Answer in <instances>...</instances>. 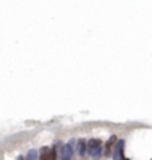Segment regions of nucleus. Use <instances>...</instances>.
I'll return each mask as SVG.
<instances>
[{
  "instance_id": "3",
  "label": "nucleus",
  "mask_w": 152,
  "mask_h": 160,
  "mask_svg": "<svg viewBox=\"0 0 152 160\" xmlns=\"http://www.w3.org/2000/svg\"><path fill=\"white\" fill-rule=\"evenodd\" d=\"M115 142H117V137H111V139L107 141V144H106V148H105V156L107 157V156H111V148L115 145Z\"/></svg>"
},
{
  "instance_id": "2",
  "label": "nucleus",
  "mask_w": 152,
  "mask_h": 160,
  "mask_svg": "<svg viewBox=\"0 0 152 160\" xmlns=\"http://www.w3.org/2000/svg\"><path fill=\"white\" fill-rule=\"evenodd\" d=\"M41 160H52V150L43 147L41 150Z\"/></svg>"
},
{
  "instance_id": "1",
  "label": "nucleus",
  "mask_w": 152,
  "mask_h": 160,
  "mask_svg": "<svg viewBox=\"0 0 152 160\" xmlns=\"http://www.w3.org/2000/svg\"><path fill=\"white\" fill-rule=\"evenodd\" d=\"M100 147H101L100 139H90L88 141V151L93 157H95V153H100Z\"/></svg>"
},
{
  "instance_id": "4",
  "label": "nucleus",
  "mask_w": 152,
  "mask_h": 160,
  "mask_svg": "<svg viewBox=\"0 0 152 160\" xmlns=\"http://www.w3.org/2000/svg\"><path fill=\"white\" fill-rule=\"evenodd\" d=\"M85 151H87V142H85L84 139H79V141H78V153H79L81 157H84V156H85Z\"/></svg>"
}]
</instances>
